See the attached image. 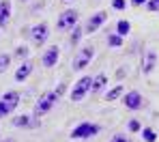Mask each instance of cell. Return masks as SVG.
Masks as SVG:
<instances>
[{"label":"cell","mask_w":159,"mask_h":142,"mask_svg":"<svg viewBox=\"0 0 159 142\" xmlns=\"http://www.w3.org/2000/svg\"><path fill=\"white\" fill-rule=\"evenodd\" d=\"M62 90H65V86H58L56 90H50V93L41 95V99L34 103V116H37V118H41L43 114L50 112V110L54 108V103L58 101V97L62 95Z\"/></svg>","instance_id":"cell-1"},{"label":"cell","mask_w":159,"mask_h":142,"mask_svg":"<svg viewBox=\"0 0 159 142\" xmlns=\"http://www.w3.org/2000/svg\"><path fill=\"white\" fill-rule=\"evenodd\" d=\"M20 103V93L15 90H9L0 97V118H4L7 114H11L15 110V106Z\"/></svg>","instance_id":"cell-2"},{"label":"cell","mask_w":159,"mask_h":142,"mask_svg":"<svg viewBox=\"0 0 159 142\" xmlns=\"http://www.w3.org/2000/svg\"><path fill=\"white\" fill-rule=\"evenodd\" d=\"M90 84H93V78H90V76L82 78L78 84L73 86V90H71V101H82V99L86 97V93L90 90Z\"/></svg>","instance_id":"cell-3"},{"label":"cell","mask_w":159,"mask_h":142,"mask_svg":"<svg viewBox=\"0 0 159 142\" xmlns=\"http://www.w3.org/2000/svg\"><path fill=\"white\" fill-rule=\"evenodd\" d=\"M78 11H73V9H69V11H65L62 15H58V22H56V26L60 30H69L73 28L75 24H78Z\"/></svg>","instance_id":"cell-4"},{"label":"cell","mask_w":159,"mask_h":142,"mask_svg":"<svg viewBox=\"0 0 159 142\" xmlns=\"http://www.w3.org/2000/svg\"><path fill=\"white\" fill-rule=\"evenodd\" d=\"M99 131V125H93V123H82L78 125L73 131H71V138H78V140H84V138H90Z\"/></svg>","instance_id":"cell-5"},{"label":"cell","mask_w":159,"mask_h":142,"mask_svg":"<svg viewBox=\"0 0 159 142\" xmlns=\"http://www.w3.org/2000/svg\"><path fill=\"white\" fill-rule=\"evenodd\" d=\"M93 56H95V48H93V45L82 48V50H80V54L75 56V60H73V67H75V69H84V67L93 60Z\"/></svg>","instance_id":"cell-6"},{"label":"cell","mask_w":159,"mask_h":142,"mask_svg":"<svg viewBox=\"0 0 159 142\" xmlns=\"http://www.w3.org/2000/svg\"><path fill=\"white\" fill-rule=\"evenodd\" d=\"M32 39H34L37 45H43V43L48 41V24H45V22H41V24H37V26L32 28Z\"/></svg>","instance_id":"cell-7"},{"label":"cell","mask_w":159,"mask_h":142,"mask_svg":"<svg viewBox=\"0 0 159 142\" xmlns=\"http://www.w3.org/2000/svg\"><path fill=\"white\" fill-rule=\"evenodd\" d=\"M125 106H127L129 110H140V108H142V95H140L138 90L127 93V95H125Z\"/></svg>","instance_id":"cell-8"},{"label":"cell","mask_w":159,"mask_h":142,"mask_svg":"<svg viewBox=\"0 0 159 142\" xmlns=\"http://www.w3.org/2000/svg\"><path fill=\"white\" fill-rule=\"evenodd\" d=\"M106 17H107V15L103 13V11L95 13V15H93V17L86 22V32H95V30H97L99 26H101V24H103V22H106Z\"/></svg>","instance_id":"cell-9"},{"label":"cell","mask_w":159,"mask_h":142,"mask_svg":"<svg viewBox=\"0 0 159 142\" xmlns=\"http://www.w3.org/2000/svg\"><path fill=\"white\" fill-rule=\"evenodd\" d=\"M58 56H60V52H58V45H52V48H48V50H45V54H43V65H45V67H54V65L58 62Z\"/></svg>","instance_id":"cell-10"},{"label":"cell","mask_w":159,"mask_h":142,"mask_svg":"<svg viewBox=\"0 0 159 142\" xmlns=\"http://www.w3.org/2000/svg\"><path fill=\"white\" fill-rule=\"evenodd\" d=\"M9 15H11V2L9 0H2L0 2V26H7Z\"/></svg>","instance_id":"cell-11"},{"label":"cell","mask_w":159,"mask_h":142,"mask_svg":"<svg viewBox=\"0 0 159 142\" xmlns=\"http://www.w3.org/2000/svg\"><path fill=\"white\" fill-rule=\"evenodd\" d=\"M30 73H32V65H30V62H22V67L15 71V80H17V82H24Z\"/></svg>","instance_id":"cell-12"},{"label":"cell","mask_w":159,"mask_h":142,"mask_svg":"<svg viewBox=\"0 0 159 142\" xmlns=\"http://www.w3.org/2000/svg\"><path fill=\"white\" fill-rule=\"evenodd\" d=\"M155 60H157V54H155V52H148V54H146V62H144V67H142V71H144V73H151V71H153V67H155Z\"/></svg>","instance_id":"cell-13"},{"label":"cell","mask_w":159,"mask_h":142,"mask_svg":"<svg viewBox=\"0 0 159 142\" xmlns=\"http://www.w3.org/2000/svg\"><path fill=\"white\" fill-rule=\"evenodd\" d=\"M103 84H106V76H103V73H99V76L93 80V84H90V90H93V93H99V90L103 88Z\"/></svg>","instance_id":"cell-14"},{"label":"cell","mask_w":159,"mask_h":142,"mask_svg":"<svg viewBox=\"0 0 159 142\" xmlns=\"http://www.w3.org/2000/svg\"><path fill=\"white\" fill-rule=\"evenodd\" d=\"M123 90H125V88H123L120 84H118V86H114V88H112V90H110V93L106 95V99H107V101H114V99H118V97L123 95Z\"/></svg>","instance_id":"cell-15"},{"label":"cell","mask_w":159,"mask_h":142,"mask_svg":"<svg viewBox=\"0 0 159 142\" xmlns=\"http://www.w3.org/2000/svg\"><path fill=\"white\" fill-rule=\"evenodd\" d=\"M116 30H118V34H120V37H125V34L131 30V24H129L127 20H120V22H118V26H116Z\"/></svg>","instance_id":"cell-16"},{"label":"cell","mask_w":159,"mask_h":142,"mask_svg":"<svg viewBox=\"0 0 159 142\" xmlns=\"http://www.w3.org/2000/svg\"><path fill=\"white\" fill-rule=\"evenodd\" d=\"M13 125H15V127H28V125H30V118H28L26 114H22V116L13 118Z\"/></svg>","instance_id":"cell-17"},{"label":"cell","mask_w":159,"mask_h":142,"mask_svg":"<svg viewBox=\"0 0 159 142\" xmlns=\"http://www.w3.org/2000/svg\"><path fill=\"white\" fill-rule=\"evenodd\" d=\"M11 65V56L9 54H0V73H4Z\"/></svg>","instance_id":"cell-18"},{"label":"cell","mask_w":159,"mask_h":142,"mask_svg":"<svg viewBox=\"0 0 159 142\" xmlns=\"http://www.w3.org/2000/svg\"><path fill=\"white\" fill-rule=\"evenodd\" d=\"M107 43H110L112 48H120V45H123V37H120V34H110V37H107Z\"/></svg>","instance_id":"cell-19"},{"label":"cell","mask_w":159,"mask_h":142,"mask_svg":"<svg viewBox=\"0 0 159 142\" xmlns=\"http://www.w3.org/2000/svg\"><path fill=\"white\" fill-rule=\"evenodd\" d=\"M142 138H144L146 142H155L157 140V134H155L153 129H144V131H142Z\"/></svg>","instance_id":"cell-20"},{"label":"cell","mask_w":159,"mask_h":142,"mask_svg":"<svg viewBox=\"0 0 159 142\" xmlns=\"http://www.w3.org/2000/svg\"><path fill=\"white\" fill-rule=\"evenodd\" d=\"M80 39H82V30H80L78 26H73V34H71V43L75 45V43H78Z\"/></svg>","instance_id":"cell-21"},{"label":"cell","mask_w":159,"mask_h":142,"mask_svg":"<svg viewBox=\"0 0 159 142\" xmlns=\"http://www.w3.org/2000/svg\"><path fill=\"white\" fill-rule=\"evenodd\" d=\"M112 7H114L116 11H123V9H125V0H112Z\"/></svg>","instance_id":"cell-22"},{"label":"cell","mask_w":159,"mask_h":142,"mask_svg":"<svg viewBox=\"0 0 159 142\" xmlns=\"http://www.w3.org/2000/svg\"><path fill=\"white\" fill-rule=\"evenodd\" d=\"M110 142H129V138H127V136H114Z\"/></svg>","instance_id":"cell-23"},{"label":"cell","mask_w":159,"mask_h":142,"mask_svg":"<svg viewBox=\"0 0 159 142\" xmlns=\"http://www.w3.org/2000/svg\"><path fill=\"white\" fill-rule=\"evenodd\" d=\"M15 54H17V56H26V54H28V48H26V45L17 48V52H15Z\"/></svg>","instance_id":"cell-24"},{"label":"cell","mask_w":159,"mask_h":142,"mask_svg":"<svg viewBox=\"0 0 159 142\" xmlns=\"http://www.w3.org/2000/svg\"><path fill=\"white\" fill-rule=\"evenodd\" d=\"M129 129H131V131H138V129H140V123H138V121H131V123H129Z\"/></svg>","instance_id":"cell-25"},{"label":"cell","mask_w":159,"mask_h":142,"mask_svg":"<svg viewBox=\"0 0 159 142\" xmlns=\"http://www.w3.org/2000/svg\"><path fill=\"white\" fill-rule=\"evenodd\" d=\"M146 7H148V11H159V7L155 2H146Z\"/></svg>","instance_id":"cell-26"},{"label":"cell","mask_w":159,"mask_h":142,"mask_svg":"<svg viewBox=\"0 0 159 142\" xmlns=\"http://www.w3.org/2000/svg\"><path fill=\"white\" fill-rule=\"evenodd\" d=\"M133 4H135V7H140V4H146V2H148V0H131Z\"/></svg>","instance_id":"cell-27"},{"label":"cell","mask_w":159,"mask_h":142,"mask_svg":"<svg viewBox=\"0 0 159 142\" xmlns=\"http://www.w3.org/2000/svg\"><path fill=\"white\" fill-rule=\"evenodd\" d=\"M153 2H155V4H157V7H159V0H153Z\"/></svg>","instance_id":"cell-28"},{"label":"cell","mask_w":159,"mask_h":142,"mask_svg":"<svg viewBox=\"0 0 159 142\" xmlns=\"http://www.w3.org/2000/svg\"><path fill=\"white\" fill-rule=\"evenodd\" d=\"M2 142H13V140H2Z\"/></svg>","instance_id":"cell-29"},{"label":"cell","mask_w":159,"mask_h":142,"mask_svg":"<svg viewBox=\"0 0 159 142\" xmlns=\"http://www.w3.org/2000/svg\"><path fill=\"white\" fill-rule=\"evenodd\" d=\"M67 2H71V0H67Z\"/></svg>","instance_id":"cell-30"}]
</instances>
